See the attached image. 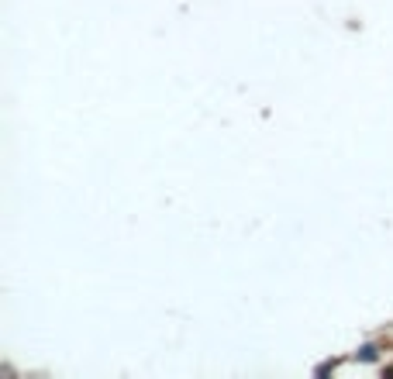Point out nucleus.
I'll list each match as a JSON object with an SVG mask.
<instances>
[{
    "instance_id": "f257e3e1",
    "label": "nucleus",
    "mask_w": 393,
    "mask_h": 379,
    "mask_svg": "<svg viewBox=\"0 0 393 379\" xmlns=\"http://www.w3.org/2000/svg\"><path fill=\"white\" fill-rule=\"evenodd\" d=\"M355 359H362V362H376V359H379V348H376V345H362V348L355 352Z\"/></svg>"
}]
</instances>
